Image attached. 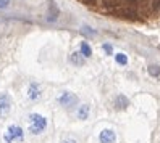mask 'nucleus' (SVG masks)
<instances>
[{"instance_id": "nucleus-1", "label": "nucleus", "mask_w": 160, "mask_h": 143, "mask_svg": "<svg viewBox=\"0 0 160 143\" xmlns=\"http://www.w3.org/2000/svg\"><path fill=\"white\" fill-rule=\"evenodd\" d=\"M49 127V121H47L45 116L39 113H31L28 116V130L32 135H42V133L47 130Z\"/></svg>"}, {"instance_id": "nucleus-2", "label": "nucleus", "mask_w": 160, "mask_h": 143, "mask_svg": "<svg viewBox=\"0 0 160 143\" xmlns=\"http://www.w3.org/2000/svg\"><path fill=\"white\" fill-rule=\"evenodd\" d=\"M26 138L24 135V129L18 124H10L3 132V140L5 143H23Z\"/></svg>"}, {"instance_id": "nucleus-3", "label": "nucleus", "mask_w": 160, "mask_h": 143, "mask_svg": "<svg viewBox=\"0 0 160 143\" xmlns=\"http://www.w3.org/2000/svg\"><path fill=\"white\" fill-rule=\"evenodd\" d=\"M57 103L60 104L62 108L70 109V108L76 106V104L79 103V98H78V95H76V93L65 90V92H62V93L58 95V97H57Z\"/></svg>"}, {"instance_id": "nucleus-4", "label": "nucleus", "mask_w": 160, "mask_h": 143, "mask_svg": "<svg viewBox=\"0 0 160 143\" xmlns=\"http://www.w3.org/2000/svg\"><path fill=\"white\" fill-rule=\"evenodd\" d=\"M12 106H13V100L12 97L8 95L7 92H2L0 93V119L2 118H7L12 111Z\"/></svg>"}, {"instance_id": "nucleus-5", "label": "nucleus", "mask_w": 160, "mask_h": 143, "mask_svg": "<svg viewBox=\"0 0 160 143\" xmlns=\"http://www.w3.org/2000/svg\"><path fill=\"white\" fill-rule=\"evenodd\" d=\"M42 98V87L37 82H31L28 87V100L29 101H39Z\"/></svg>"}, {"instance_id": "nucleus-6", "label": "nucleus", "mask_w": 160, "mask_h": 143, "mask_svg": "<svg viewBox=\"0 0 160 143\" xmlns=\"http://www.w3.org/2000/svg\"><path fill=\"white\" fill-rule=\"evenodd\" d=\"M99 141L100 143H115L117 141V133L113 129H103L99 133Z\"/></svg>"}, {"instance_id": "nucleus-7", "label": "nucleus", "mask_w": 160, "mask_h": 143, "mask_svg": "<svg viewBox=\"0 0 160 143\" xmlns=\"http://www.w3.org/2000/svg\"><path fill=\"white\" fill-rule=\"evenodd\" d=\"M89 116H91V106L89 104H81V106H78V109H76V118L78 119L86 121V119H89Z\"/></svg>"}, {"instance_id": "nucleus-8", "label": "nucleus", "mask_w": 160, "mask_h": 143, "mask_svg": "<svg viewBox=\"0 0 160 143\" xmlns=\"http://www.w3.org/2000/svg\"><path fill=\"white\" fill-rule=\"evenodd\" d=\"M115 109H118V111H121V109H126L128 106H129V100H128V97L126 95H118V97L115 98Z\"/></svg>"}, {"instance_id": "nucleus-9", "label": "nucleus", "mask_w": 160, "mask_h": 143, "mask_svg": "<svg viewBox=\"0 0 160 143\" xmlns=\"http://www.w3.org/2000/svg\"><path fill=\"white\" fill-rule=\"evenodd\" d=\"M84 61H86V58H84V56H82L79 52H74V53L70 55V63L74 64V66H82Z\"/></svg>"}, {"instance_id": "nucleus-10", "label": "nucleus", "mask_w": 160, "mask_h": 143, "mask_svg": "<svg viewBox=\"0 0 160 143\" xmlns=\"http://www.w3.org/2000/svg\"><path fill=\"white\" fill-rule=\"evenodd\" d=\"M79 53L84 56V58H91L92 56V48L88 42H81V47H79Z\"/></svg>"}, {"instance_id": "nucleus-11", "label": "nucleus", "mask_w": 160, "mask_h": 143, "mask_svg": "<svg viewBox=\"0 0 160 143\" xmlns=\"http://www.w3.org/2000/svg\"><path fill=\"white\" fill-rule=\"evenodd\" d=\"M147 72L152 76V77H160V66L158 64H150L147 68Z\"/></svg>"}, {"instance_id": "nucleus-12", "label": "nucleus", "mask_w": 160, "mask_h": 143, "mask_svg": "<svg viewBox=\"0 0 160 143\" xmlns=\"http://www.w3.org/2000/svg\"><path fill=\"white\" fill-rule=\"evenodd\" d=\"M115 61H117L118 64H121V66H126V64H128V56H126L125 53H117V55H115Z\"/></svg>"}, {"instance_id": "nucleus-13", "label": "nucleus", "mask_w": 160, "mask_h": 143, "mask_svg": "<svg viewBox=\"0 0 160 143\" xmlns=\"http://www.w3.org/2000/svg\"><path fill=\"white\" fill-rule=\"evenodd\" d=\"M102 48H103V52H105L107 55H112V53H113V47H112L110 44H103Z\"/></svg>"}, {"instance_id": "nucleus-14", "label": "nucleus", "mask_w": 160, "mask_h": 143, "mask_svg": "<svg viewBox=\"0 0 160 143\" xmlns=\"http://www.w3.org/2000/svg\"><path fill=\"white\" fill-rule=\"evenodd\" d=\"M8 5H10V0H0V10H3V8H7Z\"/></svg>"}, {"instance_id": "nucleus-15", "label": "nucleus", "mask_w": 160, "mask_h": 143, "mask_svg": "<svg viewBox=\"0 0 160 143\" xmlns=\"http://www.w3.org/2000/svg\"><path fill=\"white\" fill-rule=\"evenodd\" d=\"M82 32H84V34H91V35L96 34L94 31H91V27H88V26H84V27H82Z\"/></svg>"}, {"instance_id": "nucleus-16", "label": "nucleus", "mask_w": 160, "mask_h": 143, "mask_svg": "<svg viewBox=\"0 0 160 143\" xmlns=\"http://www.w3.org/2000/svg\"><path fill=\"white\" fill-rule=\"evenodd\" d=\"M62 143H78L74 138H65V140H62Z\"/></svg>"}]
</instances>
